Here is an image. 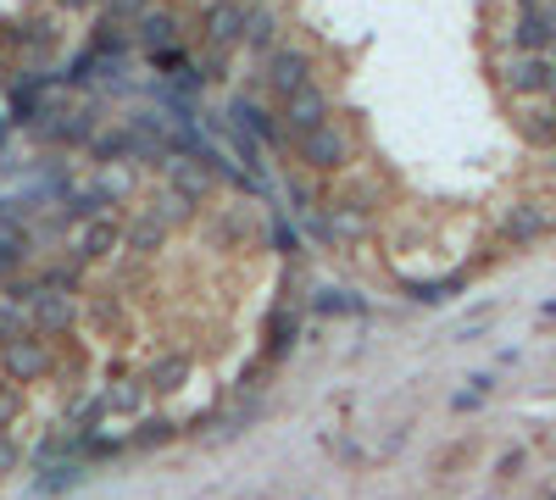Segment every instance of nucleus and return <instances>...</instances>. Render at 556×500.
I'll list each match as a JSON object with an SVG mask.
<instances>
[{
	"label": "nucleus",
	"instance_id": "f257e3e1",
	"mask_svg": "<svg viewBox=\"0 0 556 500\" xmlns=\"http://www.w3.org/2000/svg\"><path fill=\"white\" fill-rule=\"evenodd\" d=\"M267 84L278 89V95H301V89L312 84V56L306 51H295V44H278V51L267 56Z\"/></svg>",
	"mask_w": 556,
	"mask_h": 500
},
{
	"label": "nucleus",
	"instance_id": "f03ea898",
	"mask_svg": "<svg viewBox=\"0 0 556 500\" xmlns=\"http://www.w3.org/2000/svg\"><path fill=\"white\" fill-rule=\"evenodd\" d=\"M295 151H301V162L306 167H323V172H334V167H345V156H351V140L334 128V123H323V128H312L306 140H295Z\"/></svg>",
	"mask_w": 556,
	"mask_h": 500
},
{
	"label": "nucleus",
	"instance_id": "7ed1b4c3",
	"mask_svg": "<svg viewBox=\"0 0 556 500\" xmlns=\"http://www.w3.org/2000/svg\"><path fill=\"white\" fill-rule=\"evenodd\" d=\"M285 123H290V140H306L312 128L329 123V95H323L317 84H306L301 95H290V101H285Z\"/></svg>",
	"mask_w": 556,
	"mask_h": 500
},
{
	"label": "nucleus",
	"instance_id": "20e7f679",
	"mask_svg": "<svg viewBox=\"0 0 556 500\" xmlns=\"http://www.w3.org/2000/svg\"><path fill=\"white\" fill-rule=\"evenodd\" d=\"M506 84H513V95H556V62L523 51L513 67H506Z\"/></svg>",
	"mask_w": 556,
	"mask_h": 500
},
{
	"label": "nucleus",
	"instance_id": "39448f33",
	"mask_svg": "<svg viewBox=\"0 0 556 500\" xmlns=\"http://www.w3.org/2000/svg\"><path fill=\"white\" fill-rule=\"evenodd\" d=\"M235 39H245V7L217 0V7L206 12V44H235Z\"/></svg>",
	"mask_w": 556,
	"mask_h": 500
},
{
	"label": "nucleus",
	"instance_id": "423d86ee",
	"mask_svg": "<svg viewBox=\"0 0 556 500\" xmlns=\"http://www.w3.org/2000/svg\"><path fill=\"white\" fill-rule=\"evenodd\" d=\"M545 229H551V211L534 206V201L513 206V217H506V240H513V245H529V240H540Z\"/></svg>",
	"mask_w": 556,
	"mask_h": 500
},
{
	"label": "nucleus",
	"instance_id": "0eeeda50",
	"mask_svg": "<svg viewBox=\"0 0 556 500\" xmlns=\"http://www.w3.org/2000/svg\"><path fill=\"white\" fill-rule=\"evenodd\" d=\"M245 44H251V51H267V56H273V51H278V17L262 12V7L245 12Z\"/></svg>",
	"mask_w": 556,
	"mask_h": 500
},
{
	"label": "nucleus",
	"instance_id": "6e6552de",
	"mask_svg": "<svg viewBox=\"0 0 556 500\" xmlns=\"http://www.w3.org/2000/svg\"><path fill=\"white\" fill-rule=\"evenodd\" d=\"M173 28H178V23H173V12H146V17H139V39H146L151 51H162V56L173 51V39H178Z\"/></svg>",
	"mask_w": 556,
	"mask_h": 500
},
{
	"label": "nucleus",
	"instance_id": "1a4fd4ad",
	"mask_svg": "<svg viewBox=\"0 0 556 500\" xmlns=\"http://www.w3.org/2000/svg\"><path fill=\"white\" fill-rule=\"evenodd\" d=\"M173 184H178L184 195H195V201H201V195H206V172H195V167H184V162L173 156Z\"/></svg>",
	"mask_w": 556,
	"mask_h": 500
},
{
	"label": "nucleus",
	"instance_id": "9d476101",
	"mask_svg": "<svg viewBox=\"0 0 556 500\" xmlns=\"http://www.w3.org/2000/svg\"><path fill=\"white\" fill-rule=\"evenodd\" d=\"M523 133H529L534 145H556V117H551V112H529Z\"/></svg>",
	"mask_w": 556,
	"mask_h": 500
},
{
	"label": "nucleus",
	"instance_id": "9b49d317",
	"mask_svg": "<svg viewBox=\"0 0 556 500\" xmlns=\"http://www.w3.org/2000/svg\"><path fill=\"white\" fill-rule=\"evenodd\" d=\"M112 240H117V222H96V229H89V234H84V245H89V256H96V251H106Z\"/></svg>",
	"mask_w": 556,
	"mask_h": 500
},
{
	"label": "nucleus",
	"instance_id": "f8f14e48",
	"mask_svg": "<svg viewBox=\"0 0 556 500\" xmlns=\"http://www.w3.org/2000/svg\"><path fill=\"white\" fill-rule=\"evenodd\" d=\"M56 7H67V12H84V7H96V0H56Z\"/></svg>",
	"mask_w": 556,
	"mask_h": 500
}]
</instances>
